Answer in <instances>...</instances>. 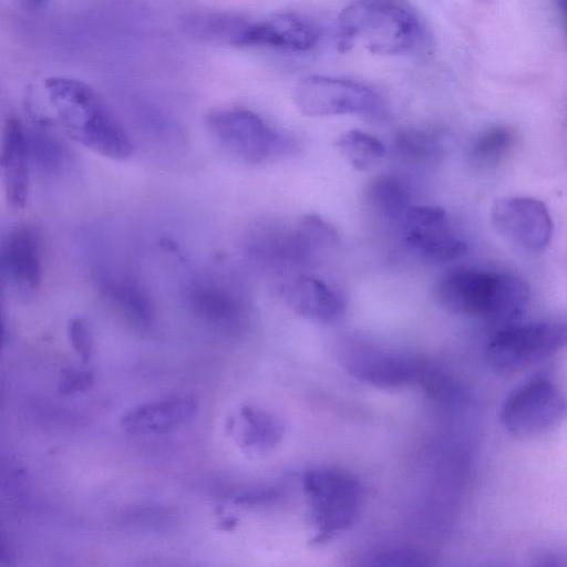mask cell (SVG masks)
<instances>
[{
	"label": "cell",
	"instance_id": "obj_1",
	"mask_svg": "<svg viewBox=\"0 0 567 567\" xmlns=\"http://www.w3.org/2000/svg\"><path fill=\"white\" fill-rule=\"evenodd\" d=\"M358 42L373 54H410L425 48L427 33L403 0H355L339 14L337 47L346 52Z\"/></svg>",
	"mask_w": 567,
	"mask_h": 567
},
{
	"label": "cell",
	"instance_id": "obj_2",
	"mask_svg": "<svg viewBox=\"0 0 567 567\" xmlns=\"http://www.w3.org/2000/svg\"><path fill=\"white\" fill-rule=\"evenodd\" d=\"M44 91L61 125L76 142L115 161L132 155L133 144L97 92L69 76H50Z\"/></svg>",
	"mask_w": 567,
	"mask_h": 567
},
{
	"label": "cell",
	"instance_id": "obj_3",
	"mask_svg": "<svg viewBox=\"0 0 567 567\" xmlns=\"http://www.w3.org/2000/svg\"><path fill=\"white\" fill-rule=\"evenodd\" d=\"M436 297L449 312L505 322L524 313L529 287L513 274L458 269L441 279Z\"/></svg>",
	"mask_w": 567,
	"mask_h": 567
},
{
	"label": "cell",
	"instance_id": "obj_4",
	"mask_svg": "<svg viewBox=\"0 0 567 567\" xmlns=\"http://www.w3.org/2000/svg\"><path fill=\"white\" fill-rule=\"evenodd\" d=\"M209 135L227 154L248 164L286 158L297 152L298 143L277 131L252 111L218 109L205 117Z\"/></svg>",
	"mask_w": 567,
	"mask_h": 567
},
{
	"label": "cell",
	"instance_id": "obj_5",
	"mask_svg": "<svg viewBox=\"0 0 567 567\" xmlns=\"http://www.w3.org/2000/svg\"><path fill=\"white\" fill-rule=\"evenodd\" d=\"M563 392L549 378L535 374L516 384L504 398L498 420L506 433L520 440L539 437L564 420Z\"/></svg>",
	"mask_w": 567,
	"mask_h": 567
},
{
	"label": "cell",
	"instance_id": "obj_6",
	"mask_svg": "<svg viewBox=\"0 0 567 567\" xmlns=\"http://www.w3.org/2000/svg\"><path fill=\"white\" fill-rule=\"evenodd\" d=\"M302 481L318 532L315 544L330 540L355 522L362 487L353 475L337 468H316L308 471Z\"/></svg>",
	"mask_w": 567,
	"mask_h": 567
},
{
	"label": "cell",
	"instance_id": "obj_7",
	"mask_svg": "<svg viewBox=\"0 0 567 567\" xmlns=\"http://www.w3.org/2000/svg\"><path fill=\"white\" fill-rule=\"evenodd\" d=\"M293 101L306 116L355 114L375 117L383 113L384 101L372 87L347 79L309 75L298 82Z\"/></svg>",
	"mask_w": 567,
	"mask_h": 567
},
{
	"label": "cell",
	"instance_id": "obj_8",
	"mask_svg": "<svg viewBox=\"0 0 567 567\" xmlns=\"http://www.w3.org/2000/svg\"><path fill=\"white\" fill-rule=\"evenodd\" d=\"M566 326L559 322L508 324L489 339L486 358L501 372H513L543 361L566 343Z\"/></svg>",
	"mask_w": 567,
	"mask_h": 567
},
{
	"label": "cell",
	"instance_id": "obj_9",
	"mask_svg": "<svg viewBox=\"0 0 567 567\" xmlns=\"http://www.w3.org/2000/svg\"><path fill=\"white\" fill-rule=\"evenodd\" d=\"M491 216L496 231L527 252L543 251L553 236L554 224L546 205L533 197L498 198Z\"/></svg>",
	"mask_w": 567,
	"mask_h": 567
},
{
	"label": "cell",
	"instance_id": "obj_10",
	"mask_svg": "<svg viewBox=\"0 0 567 567\" xmlns=\"http://www.w3.org/2000/svg\"><path fill=\"white\" fill-rule=\"evenodd\" d=\"M401 223L405 245L422 258L446 262L466 252L465 241L454 233L442 207L411 206Z\"/></svg>",
	"mask_w": 567,
	"mask_h": 567
},
{
	"label": "cell",
	"instance_id": "obj_11",
	"mask_svg": "<svg viewBox=\"0 0 567 567\" xmlns=\"http://www.w3.org/2000/svg\"><path fill=\"white\" fill-rule=\"evenodd\" d=\"M340 362L357 380L379 389H399L420 379L423 365L414 358L382 349L348 346Z\"/></svg>",
	"mask_w": 567,
	"mask_h": 567
},
{
	"label": "cell",
	"instance_id": "obj_12",
	"mask_svg": "<svg viewBox=\"0 0 567 567\" xmlns=\"http://www.w3.org/2000/svg\"><path fill=\"white\" fill-rule=\"evenodd\" d=\"M320 37L318 28L308 19L280 13L260 21L249 22L241 47L261 45L289 51H308Z\"/></svg>",
	"mask_w": 567,
	"mask_h": 567
},
{
	"label": "cell",
	"instance_id": "obj_13",
	"mask_svg": "<svg viewBox=\"0 0 567 567\" xmlns=\"http://www.w3.org/2000/svg\"><path fill=\"white\" fill-rule=\"evenodd\" d=\"M29 147L27 128L17 117L6 121L0 144V177L8 203L24 206L29 186Z\"/></svg>",
	"mask_w": 567,
	"mask_h": 567
},
{
	"label": "cell",
	"instance_id": "obj_14",
	"mask_svg": "<svg viewBox=\"0 0 567 567\" xmlns=\"http://www.w3.org/2000/svg\"><path fill=\"white\" fill-rule=\"evenodd\" d=\"M196 410L197 404L192 396H173L130 409L121 425L128 434H165L188 423Z\"/></svg>",
	"mask_w": 567,
	"mask_h": 567
},
{
	"label": "cell",
	"instance_id": "obj_15",
	"mask_svg": "<svg viewBox=\"0 0 567 567\" xmlns=\"http://www.w3.org/2000/svg\"><path fill=\"white\" fill-rule=\"evenodd\" d=\"M188 301L200 320L217 328L235 330L246 319L243 298L223 285L199 282L190 288Z\"/></svg>",
	"mask_w": 567,
	"mask_h": 567
},
{
	"label": "cell",
	"instance_id": "obj_16",
	"mask_svg": "<svg viewBox=\"0 0 567 567\" xmlns=\"http://www.w3.org/2000/svg\"><path fill=\"white\" fill-rule=\"evenodd\" d=\"M2 252L4 267L20 289L32 291L39 287L42 279L40 239L33 228L22 226L10 231Z\"/></svg>",
	"mask_w": 567,
	"mask_h": 567
},
{
	"label": "cell",
	"instance_id": "obj_17",
	"mask_svg": "<svg viewBox=\"0 0 567 567\" xmlns=\"http://www.w3.org/2000/svg\"><path fill=\"white\" fill-rule=\"evenodd\" d=\"M285 298L297 313L315 321H333L344 310L343 299L337 291L308 275L292 279L285 288Z\"/></svg>",
	"mask_w": 567,
	"mask_h": 567
},
{
	"label": "cell",
	"instance_id": "obj_18",
	"mask_svg": "<svg viewBox=\"0 0 567 567\" xmlns=\"http://www.w3.org/2000/svg\"><path fill=\"white\" fill-rule=\"evenodd\" d=\"M249 20L224 11L195 10L179 18L181 30L188 37L213 43L241 45Z\"/></svg>",
	"mask_w": 567,
	"mask_h": 567
},
{
	"label": "cell",
	"instance_id": "obj_19",
	"mask_svg": "<svg viewBox=\"0 0 567 567\" xmlns=\"http://www.w3.org/2000/svg\"><path fill=\"white\" fill-rule=\"evenodd\" d=\"M239 442L252 452L274 449L285 434V424L277 416L254 408L244 406L239 411Z\"/></svg>",
	"mask_w": 567,
	"mask_h": 567
},
{
	"label": "cell",
	"instance_id": "obj_20",
	"mask_svg": "<svg viewBox=\"0 0 567 567\" xmlns=\"http://www.w3.org/2000/svg\"><path fill=\"white\" fill-rule=\"evenodd\" d=\"M104 295L132 323L146 327L153 320V306L137 284L123 277H111L103 282Z\"/></svg>",
	"mask_w": 567,
	"mask_h": 567
},
{
	"label": "cell",
	"instance_id": "obj_21",
	"mask_svg": "<svg viewBox=\"0 0 567 567\" xmlns=\"http://www.w3.org/2000/svg\"><path fill=\"white\" fill-rule=\"evenodd\" d=\"M370 206L389 220H402L411 205V193L406 184L393 175H379L367 187Z\"/></svg>",
	"mask_w": 567,
	"mask_h": 567
},
{
	"label": "cell",
	"instance_id": "obj_22",
	"mask_svg": "<svg viewBox=\"0 0 567 567\" xmlns=\"http://www.w3.org/2000/svg\"><path fill=\"white\" fill-rule=\"evenodd\" d=\"M334 145L358 171L370 169L386 154L385 145L378 137L360 130L342 133Z\"/></svg>",
	"mask_w": 567,
	"mask_h": 567
},
{
	"label": "cell",
	"instance_id": "obj_23",
	"mask_svg": "<svg viewBox=\"0 0 567 567\" xmlns=\"http://www.w3.org/2000/svg\"><path fill=\"white\" fill-rule=\"evenodd\" d=\"M514 132L504 125H495L481 133L471 148L472 161L483 167L498 164L514 145Z\"/></svg>",
	"mask_w": 567,
	"mask_h": 567
},
{
	"label": "cell",
	"instance_id": "obj_24",
	"mask_svg": "<svg viewBox=\"0 0 567 567\" xmlns=\"http://www.w3.org/2000/svg\"><path fill=\"white\" fill-rule=\"evenodd\" d=\"M393 152L403 161L424 163L433 161L441 154V143L430 132L408 128L395 135Z\"/></svg>",
	"mask_w": 567,
	"mask_h": 567
},
{
	"label": "cell",
	"instance_id": "obj_25",
	"mask_svg": "<svg viewBox=\"0 0 567 567\" xmlns=\"http://www.w3.org/2000/svg\"><path fill=\"white\" fill-rule=\"evenodd\" d=\"M295 231L302 246L312 256L318 251L333 248L339 241L337 229L320 216L312 214L302 216Z\"/></svg>",
	"mask_w": 567,
	"mask_h": 567
},
{
	"label": "cell",
	"instance_id": "obj_26",
	"mask_svg": "<svg viewBox=\"0 0 567 567\" xmlns=\"http://www.w3.org/2000/svg\"><path fill=\"white\" fill-rule=\"evenodd\" d=\"M29 156L45 171L58 169L64 159L63 147L51 135L40 131H28Z\"/></svg>",
	"mask_w": 567,
	"mask_h": 567
},
{
	"label": "cell",
	"instance_id": "obj_27",
	"mask_svg": "<svg viewBox=\"0 0 567 567\" xmlns=\"http://www.w3.org/2000/svg\"><path fill=\"white\" fill-rule=\"evenodd\" d=\"M424 557L417 551L406 548H388L369 557L370 565L378 566H416L424 565Z\"/></svg>",
	"mask_w": 567,
	"mask_h": 567
},
{
	"label": "cell",
	"instance_id": "obj_28",
	"mask_svg": "<svg viewBox=\"0 0 567 567\" xmlns=\"http://www.w3.org/2000/svg\"><path fill=\"white\" fill-rule=\"evenodd\" d=\"M71 344L83 361L92 355L93 341L87 323L82 318H73L68 326Z\"/></svg>",
	"mask_w": 567,
	"mask_h": 567
},
{
	"label": "cell",
	"instance_id": "obj_29",
	"mask_svg": "<svg viewBox=\"0 0 567 567\" xmlns=\"http://www.w3.org/2000/svg\"><path fill=\"white\" fill-rule=\"evenodd\" d=\"M93 382L92 374L82 369L68 368L62 371L59 389L64 394L84 391L91 386Z\"/></svg>",
	"mask_w": 567,
	"mask_h": 567
},
{
	"label": "cell",
	"instance_id": "obj_30",
	"mask_svg": "<svg viewBox=\"0 0 567 567\" xmlns=\"http://www.w3.org/2000/svg\"><path fill=\"white\" fill-rule=\"evenodd\" d=\"M277 497L278 493L275 492L274 489H262L243 494L235 499V503L249 505L264 504L272 502Z\"/></svg>",
	"mask_w": 567,
	"mask_h": 567
},
{
	"label": "cell",
	"instance_id": "obj_31",
	"mask_svg": "<svg viewBox=\"0 0 567 567\" xmlns=\"http://www.w3.org/2000/svg\"><path fill=\"white\" fill-rule=\"evenodd\" d=\"M11 558V548L8 540L0 533V563L8 561Z\"/></svg>",
	"mask_w": 567,
	"mask_h": 567
},
{
	"label": "cell",
	"instance_id": "obj_32",
	"mask_svg": "<svg viewBox=\"0 0 567 567\" xmlns=\"http://www.w3.org/2000/svg\"><path fill=\"white\" fill-rule=\"evenodd\" d=\"M20 4L29 10H38L42 8L48 0H18Z\"/></svg>",
	"mask_w": 567,
	"mask_h": 567
},
{
	"label": "cell",
	"instance_id": "obj_33",
	"mask_svg": "<svg viewBox=\"0 0 567 567\" xmlns=\"http://www.w3.org/2000/svg\"><path fill=\"white\" fill-rule=\"evenodd\" d=\"M557 8L561 11L563 16L565 17L566 12V0H555Z\"/></svg>",
	"mask_w": 567,
	"mask_h": 567
},
{
	"label": "cell",
	"instance_id": "obj_34",
	"mask_svg": "<svg viewBox=\"0 0 567 567\" xmlns=\"http://www.w3.org/2000/svg\"><path fill=\"white\" fill-rule=\"evenodd\" d=\"M2 334H3V327H2L1 310H0V349H1V342H2Z\"/></svg>",
	"mask_w": 567,
	"mask_h": 567
}]
</instances>
